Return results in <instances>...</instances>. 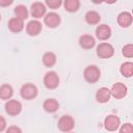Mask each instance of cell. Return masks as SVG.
<instances>
[{
    "mask_svg": "<svg viewBox=\"0 0 133 133\" xmlns=\"http://www.w3.org/2000/svg\"><path fill=\"white\" fill-rule=\"evenodd\" d=\"M101 72L100 69L96 65H88L84 70V78L89 83H95L100 79Z\"/></svg>",
    "mask_w": 133,
    "mask_h": 133,
    "instance_id": "cell-1",
    "label": "cell"
},
{
    "mask_svg": "<svg viewBox=\"0 0 133 133\" xmlns=\"http://www.w3.org/2000/svg\"><path fill=\"white\" fill-rule=\"evenodd\" d=\"M20 94H21V97L23 99H25V100H32L37 95V88L32 83H26V84H24L21 87Z\"/></svg>",
    "mask_w": 133,
    "mask_h": 133,
    "instance_id": "cell-2",
    "label": "cell"
},
{
    "mask_svg": "<svg viewBox=\"0 0 133 133\" xmlns=\"http://www.w3.org/2000/svg\"><path fill=\"white\" fill-rule=\"evenodd\" d=\"M113 54H114V49L108 43H102L97 47V55L100 58H103V59L110 58Z\"/></svg>",
    "mask_w": 133,
    "mask_h": 133,
    "instance_id": "cell-3",
    "label": "cell"
},
{
    "mask_svg": "<svg viewBox=\"0 0 133 133\" xmlns=\"http://www.w3.org/2000/svg\"><path fill=\"white\" fill-rule=\"evenodd\" d=\"M44 84L49 89H54L59 84V77L55 72H48L44 77Z\"/></svg>",
    "mask_w": 133,
    "mask_h": 133,
    "instance_id": "cell-4",
    "label": "cell"
},
{
    "mask_svg": "<svg viewBox=\"0 0 133 133\" xmlns=\"http://www.w3.org/2000/svg\"><path fill=\"white\" fill-rule=\"evenodd\" d=\"M75 122L70 115H62L58 121V128L63 132H69L74 128Z\"/></svg>",
    "mask_w": 133,
    "mask_h": 133,
    "instance_id": "cell-5",
    "label": "cell"
},
{
    "mask_svg": "<svg viewBox=\"0 0 133 133\" xmlns=\"http://www.w3.org/2000/svg\"><path fill=\"white\" fill-rule=\"evenodd\" d=\"M22 110V104L17 100H9L5 104V111L9 115H17Z\"/></svg>",
    "mask_w": 133,
    "mask_h": 133,
    "instance_id": "cell-6",
    "label": "cell"
},
{
    "mask_svg": "<svg viewBox=\"0 0 133 133\" xmlns=\"http://www.w3.org/2000/svg\"><path fill=\"white\" fill-rule=\"evenodd\" d=\"M110 94L115 99H122L127 95V86L124 83L117 82L112 85V87L110 89Z\"/></svg>",
    "mask_w": 133,
    "mask_h": 133,
    "instance_id": "cell-7",
    "label": "cell"
},
{
    "mask_svg": "<svg viewBox=\"0 0 133 133\" xmlns=\"http://www.w3.org/2000/svg\"><path fill=\"white\" fill-rule=\"evenodd\" d=\"M119 124H121L119 117L116 116V115H112V114L111 115H108L105 118V122H104L105 128L108 131H115L119 127Z\"/></svg>",
    "mask_w": 133,
    "mask_h": 133,
    "instance_id": "cell-8",
    "label": "cell"
},
{
    "mask_svg": "<svg viewBox=\"0 0 133 133\" xmlns=\"http://www.w3.org/2000/svg\"><path fill=\"white\" fill-rule=\"evenodd\" d=\"M96 35L99 39L101 41H105L107 38L110 37L111 35V28L106 25V24H102V25H99L96 29Z\"/></svg>",
    "mask_w": 133,
    "mask_h": 133,
    "instance_id": "cell-9",
    "label": "cell"
},
{
    "mask_svg": "<svg viewBox=\"0 0 133 133\" xmlns=\"http://www.w3.org/2000/svg\"><path fill=\"white\" fill-rule=\"evenodd\" d=\"M46 14V6L44 3L42 2H34L31 5V15L32 17L39 19L42 17H44V15Z\"/></svg>",
    "mask_w": 133,
    "mask_h": 133,
    "instance_id": "cell-10",
    "label": "cell"
},
{
    "mask_svg": "<svg viewBox=\"0 0 133 133\" xmlns=\"http://www.w3.org/2000/svg\"><path fill=\"white\" fill-rule=\"evenodd\" d=\"M44 22H45V24L48 27L54 28V27H57L59 25V23H60V17L56 12H49V14L46 15V17L44 19Z\"/></svg>",
    "mask_w": 133,
    "mask_h": 133,
    "instance_id": "cell-11",
    "label": "cell"
},
{
    "mask_svg": "<svg viewBox=\"0 0 133 133\" xmlns=\"http://www.w3.org/2000/svg\"><path fill=\"white\" fill-rule=\"evenodd\" d=\"M26 31L29 35H37L41 31H42V24L41 22H38L37 20H32L30 22H28L27 26H26Z\"/></svg>",
    "mask_w": 133,
    "mask_h": 133,
    "instance_id": "cell-12",
    "label": "cell"
},
{
    "mask_svg": "<svg viewBox=\"0 0 133 133\" xmlns=\"http://www.w3.org/2000/svg\"><path fill=\"white\" fill-rule=\"evenodd\" d=\"M117 23L121 27H129L132 24V16L128 11H123L117 17Z\"/></svg>",
    "mask_w": 133,
    "mask_h": 133,
    "instance_id": "cell-13",
    "label": "cell"
},
{
    "mask_svg": "<svg viewBox=\"0 0 133 133\" xmlns=\"http://www.w3.org/2000/svg\"><path fill=\"white\" fill-rule=\"evenodd\" d=\"M110 96H111V94H110V89L109 88L101 87V88L98 89V91L96 94V99L100 103H106V102L109 101Z\"/></svg>",
    "mask_w": 133,
    "mask_h": 133,
    "instance_id": "cell-14",
    "label": "cell"
},
{
    "mask_svg": "<svg viewBox=\"0 0 133 133\" xmlns=\"http://www.w3.org/2000/svg\"><path fill=\"white\" fill-rule=\"evenodd\" d=\"M79 44H80V46L83 49H91L95 46L96 42H95V38L91 35H89V34H83L79 38Z\"/></svg>",
    "mask_w": 133,
    "mask_h": 133,
    "instance_id": "cell-15",
    "label": "cell"
},
{
    "mask_svg": "<svg viewBox=\"0 0 133 133\" xmlns=\"http://www.w3.org/2000/svg\"><path fill=\"white\" fill-rule=\"evenodd\" d=\"M8 28L11 32L17 33V32L22 31V29L24 28V23L22 20H20L18 18H12L8 22Z\"/></svg>",
    "mask_w": 133,
    "mask_h": 133,
    "instance_id": "cell-16",
    "label": "cell"
},
{
    "mask_svg": "<svg viewBox=\"0 0 133 133\" xmlns=\"http://www.w3.org/2000/svg\"><path fill=\"white\" fill-rule=\"evenodd\" d=\"M44 109L47 111V112H55L58 108H59V104L58 102L55 100V99H47L45 102H44Z\"/></svg>",
    "mask_w": 133,
    "mask_h": 133,
    "instance_id": "cell-17",
    "label": "cell"
},
{
    "mask_svg": "<svg viewBox=\"0 0 133 133\" xmlns=\"http://www.w3.org/2000/svg\"><path fill=\"white\" fill-rule=\"evenodd\" d=\"M12 95H14V89L10 85L3 84L2 86H0V99L8 100L12 97Z\"/></svg>",
    "mask_w": 133,
    "mask_h": 133,
    "instance_id": "cell-18",
    "label": "cell"
},
{
    "mask_svg": "<svg viewBox=\"0 0 133 133\" xmlns=\"http://www.w3.org/2000/svg\"><path fill=\"white\" fill-rule=\"evenodd\" d=\"M85 20H86V22H87L88 24L95 25V24H98V23L100 22L101 17H100V15H99L97 11H95V10H89V11H87L86 15H85Z\"/></svg>",
    "mask_w": 133,
    "mask_h": 133,
    "instance_id": "cell-19",
    "label": "cell"
},
{
    "mask_svg": "<svg viewBox=\"0 0 133 133\" xmlns=\"http://www.w3.org/2000/svg\"><path fill=\"white\" fill-rule=\"evenodd\" d=\"M121 74L124 76V77H131L133 75V63L128 61V62H124L122 65H121Z\"/></svg>",
    "mask_w": 133,
    "mask_h": 133,
    "instance_id": "cell-20",
    "label": "cell"
},
{
    "mask_svg": "<svg viewBox=\"0 0 133 133\" xmlns=\"http://www.w3.org/2000/svg\"><path fill=\"white\" fill-rule=\"evenodd\" d=\"M56 62V55L53 53V52H47L44 54L43 56V63L50 68V66H53Z\"/></svg>",
    "mask_w": 133,
    "mask_h": 133,
    "instance_id": "cell-21",
    "label": "cell"
},
{
    "mask_svg": "<svg viewBox=\"0 0 133 133\" xmlns=\"http://www.w3.org/2000/svg\"><path fill=\"white\" fill-rule=\"evenodd\" d=\"M80 7V1L79 0H66L64 1V8L65 10L70 12L77 11Z\"/></svg>",
    "mask_w": 133,
    "mask_h": 133,
    "instance_id": "cell-22",
    "label": "cell"
},
{
    "mask_svg": "<svg viewBox=\"0 0 133 133\" xmlns=\"http://www.w3.org/2000/svg\"><path fill=\"white\" fill-rule=\"evenodd\" d=\"M15 14H16V18L20 19V20H25L28 18V10L26 8V6L20 4L18 6H16L15 8Z\"/></svg>",
    "mask_w": 133,
    "mask_h": 133,
    "instance_id": "cell-23",
    "label": "cell"
},
{
    "mask_svg": "<svg viewBox=\"0 0 133 133\" xmlns=\"http://www.w3.org/2000/svg\"><path fill=\"white\" fill-rule=\"evenodd\" d=\"M122 53L124 56L128 57V58H131L133 56V45L132 44H128L126 46L123 47V50H122Z\"/></svg>",
    "mask_w": 133,
    "mask_h": 133,
    "instance_id": "cell-24",
    "label": "cell"
},
{
    "mask_svg": "<svg viewBox=\"0 0 133 133\" xmlns=\"http://www.w3.org/2000/svg\"><path fill=\"white\" fill-rule=\"evenodd\" d=\"M46 4H47L50 8L56 9V8H58V7L61 5V1H60V0H47V1H46Z\"/></svg>",
    "mask_w": 133,
    "mask_h": 133,
    "instance_id": "cell-25",
    "label": "cell"
},
{
    "mask_svg": "<svg viewBox=\"0 0 133 133\" xmlns=\"http://www.w3.org/2000/svg\"><path fill=\"white\" fill-rule=\"evenodd\" d=\"M119 133H133V127L130 123H126L121 127Z\"/></svg>",
    "mask_w": 133,
    "mask_h": 133,
    "instance_id": "cell-26",
    "label": "cell"
},
{
    "mask_svg": "<svg viewBox=\"0 0 133 133\" xmlns=\"http://www.w3.org/2000/svg\"><path fill=\"white\" fill-rule=\"evenodd\" d=\"M6 133H22L21 129L17 126H10L8 127V129L6 130Z\"/></svg>",
    "mask_w": 133,
    "mask_h": 133,
    "instance_id": "cell-27",
    "label": "cell"
},
{
    "mask_svg": "<svg viewBox=\"0 0 133 133\" xmlns=\"http://www.w3.org/2000/svg\"><path fill=\"white\" fill-rule=\"evenodd\" d=\"M5 128H6V121L4 119L3 116L0 115V132L3 131Z\"/></svg>",
    "mask_w": 133,
    "mask_h": 133,
    "instance_id": "cell-28",
    "label": "cell"
},
{
    "mask_svg": "<svg viewBox=\"0 0 133 133\" xmlns=\"http://www.w3.org/2000/svg\"><path fill=\"white\" fill-rule=\"evenodd\" d=\"M12 3V0H0V6H8Z\"/></svg>",
    "mask_w": 133,
    "mask_h": 133,
    "instance_id": "cell-29",
    "label": "cell"
},
{
    "mask_svg": "<svg viewBox=\"0 0 133 133\" xmlns=\"http://www.w3.org/2000/svg\"><path fill=\"white\" fill-rule=\"evenodd\" d=\"M0 20H1V15H0Z\"/></svg>",
    "mask_w": 133,
    "mask_h": 133,
    "instance_id": "cell-30",
    "label": "cell"
}]
</instances>
